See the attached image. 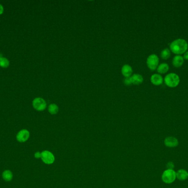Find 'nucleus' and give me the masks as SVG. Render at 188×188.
Segmentation results:
<instances>
[{
  "mask_svg": "<svg viewBox=\"0 0 188 188\" xmlns=\"http://www.w3.org/2000/svg\"><path fill=\"white\" fill-rule=\"evenodd\" d=\"M188 42L183 39L175 40L169 45L171 50L178 55L185 53L188 49Z\"/></svg>",
  "mask_w": 188,
  "mask_h": 188,
  "instance_id": "obj_1",
  "label": "nucleus"
},
{
  "mask_svg": "<svg viewBox=\"0 0 188 188\" xmlns=\"http://www.w3.org/2000/svg\"><path fill=\"white\" fill-rule=\"evenodd\" d=\"M165 82L168 87L172 88L177 87L179 83V77L176 73H169L165 78Z\"/></svg>",
  "mask_w": 188,
  "mask_h": 188,
  "instance_id": "obj_2",
  "label": "nucleus"
},
{
  "mask_svg": "<svg viewBox=\"0 0 188 188\" xmlns=\"http://www.w3.org/2000/svg\"><path fill=\"white\" fill-rule=\"evenodd\" d=\"M176 172L173 169H167L163 171L162 179L166 184H171L176 179Z\"/></svg>",
  "mask_w": 188,
  "mask_h": 188,
  "instance_id": "obj_3",
  "label": "nucleus"
},
{
  "mask_svg": "<svg viewBox=\"0 0 188 188\" xmlns=\"http://www.w3.org/2000/svg\"><path fill=\"white\" fill-rule=\"evenodd\" d=\"M159 63V59L158 56L155 54H152L147 57L146 64L148 68L151 70H154L156 69Z\"/></svg>",
  "mask_w": 188,
  "mask_h": 188,
  "instance_id": "obj_4",
  "label": "nucleus"
},
{
  "mask_svg": "<svg viewBox=\"0 0 188 188\" xmlns=\"http://www.w3.org/2000/svg\"><path fill=\"white\" fill-rule=\"evenodd\" d=\"M33 106L37 111H43L46 109L47 104L45 100L42 98H36L33 101Z\"/></svg>",
  "mask_w": 188,
  "mask_h": 188,
  "instance_id": "obj_5",
  "label": "nucleus"
},
{
  "mask_svg": "<svg viewBox=\"0 0 188 188\" xmlns=\"http://www.w3.org/2000/svg\"><path fill=\"white\" fill-rule=\"evenodd\" d=\"M41 158L42 161L47 164H52L55 159L54 155L48 151H44L42 152Z\"/></svg>",
  "mask_w": 188,
  "mask_h": 188,
  "instance_id": "obj_6",
  "label": "nucleus"
},
{
  "mask_svg": "<svg viewBox=\"0 0 188 188\" xmlns=\"http://www.w3.org/2000/svg\"><path fill=\"white\" fill-rule=\"evenodd\" d=\"M30 136V132L28 130L26 129H23L20 130V132L17 134V140L20 142H24L28 140Z\"/></svg>",
  "mask_w": 188,
  "mask_h": 188,
  "instance_id": "obj_7",
  "label": "nucleus"
},
{
  "mask_svg": "<svg viewBox=\"0 0 188 188\" xmlns=\"http://www.w3.org/2000/svg\"><path fill=\"white\" fill-rule=\"evenodd\" d=\"M164 143L166 146L168 147H171V148L177 147L179 144L178 140L177 138L172 137V136L166 138L164 141Z\"/></svg>",
  "mask_w": 188,
  "mask_h": 188,
  "instance_id": "obj_8",
  "label": "nucleus"
},
{
  "mask_svg": "<svg viewBox=\"0 0 188 188\" xmlns=\"http://www.w3.org/2000/svg\"><path fill=\"white\" fill-rule=\"evenodd\" d=\"M163 81L162 76L159 74H154L151 77V82L152 83L156 86H159L162 84Z\"/></svg>",
  "mask_w": 188,
  "mask_h": 188,
  "instance_id": "obj_9",
  "label": "nucleus"
},
{
  "mask_svg": "<svg viewBox=\"0 0 188 188\" xmlns=\"http://www.w3.org/2000/svg\"><path fill=\"white\" fill-rule=\"evenodd\" d=\"M121 71L122 75L125 77H130L133 73V69L130 65L126 64L122 66Z\"/></svg>",
  "mask_w": 188,
  "mask_h": 188,
  "instance_id": "obj_10",
  "label": "nucleus"
},
{
  "mask_svg": "<svg viewBox=\"0 0 188 188\" xmlns=\"http://www.w3.org/2000/svg\"><path fill=\"white\" fill-rule=\"evenodd\" d=\"M176 177L181 181L185 180L188 179V172L183 169H179L176 172Z\"/></svg>",
  "mask_w": 188,
  "mask_h": 188,
  "instance_id": "obj_11",
  "label": "nucleus"
},
{
  "mask_svg": "<svg viewBox=\"0 0 188 188\" xmlns=\"http://www.w3.org/2000/svg\"><path fill=\"white\" fill-rule=\"evenodd\" d=\"M132 84L139 85L143 82L144 79L143 76L140 74H134L130 77Z\"/></svg>",
  "mask_w": 188,
  "mask_h": 188,
  "instance_id": "obj_12",
  "label": "nucleus"
},
{
  "mask_svg": "<svg viewBox=\"0 0 188 188\" xmlns=\"http://www.w3.org/2000/svg\"><path fill=\"white\" fill-rule=\"evenodd\" d=\"M173 65L176 68H180L182 66L184 63V58L180 55L174 56L172 61Z\"/></svg>",
  "mask_w": 188,
  "mask_h": 188,
  "instance_id": "obj_13",
  "label": "nucleus"
},
{
  "mask_svg": "<svg viewBox=\"0 0 188 188\" xmlns=\"http://www.w3.org/2000/svg\"><path fill=\"white\" fill-rule=\"evenodd\" d=\"M48 111L52 115H55L59 112V108L57 104L52 103L49 105L48 107Z\"/></svg>",
  "mask_w": 188,
  "mask_h": 188,
  "instance_id": "obj_14",
  "label": "nucleus"
},
{
  "mask_svg": "<svg viewBox=\"0 0 188 188\" xmlns=\"http://www.w3.org/2000/svg\"><path fill=\"white\" fill-rule=\"evenodd\" d=\"M168 70L169 65L166 63H162L160 64L157 68V72L161 74L166 73Z\"/></svg>",
  "mask_w": 188,
  "mask_h": 188,
  "instance_id": "obj_15",
  "label": "nucleus"
},
{
  "mask_svg": "<svg viewBox=\"0 0 188 188\" xmlns=\"http://www.w3.org/2000/svg\"><path fill=\"white\" fill-rule=\"evenodd\" d=\"M2 178L6 182H9L13 178V173L9 170H6L2 173Z\"/></svg>",
  "mask_w": 188,
  "mask_h": 188,
  "instance_id": "obj_16",
  "label": "nucleus"
},
{
  "mask_svg": "<svg viewBox=\"0 0 188 188\" xmlns=\"http://www.w3.org/2000/svg\"><path fill=\"white\" fill-rule=\"evenodd\" d=\"M170 56H171V51L167 48L164 49L161 53V57L164 60L169 59Z\"/></svg>",
  "mask_w": 188,
  "mask_h": 188,
  "instance_id": "obj_17",
  "label": "nucleus"
},
{
  "mask_svg": "<svg viewBox=\"0 0 188 188\" xmlns=\"http://www.w3.org/2000/svg\"><path fill=\"white\" fill-rule=\"evenodd\" d=\"M9 66V61L6 57H0V66L2 68H7Z\"/></svg>",
  "mask_w": 188,
  "mask_h": 188,
  "instance_id": "obj_18",
  "label": "nucleus"
},
{
  "mask_svg": "<svg viewBox=\"0 0 188 188\" xmlns=\"http://www.w3.org/2000/svg\"><path fill=\"white\" fill-rule=\"evenodd\" d=\"M124 83L126 85V86H130L132 84V81H131V78L130 77H126L124 79Z\"/></svg>",
  "mask_w": 188,
  "mask_h": 188,
  "instance_id": "obj_19",
  "label": "nucleus"
},
{
  "mask_svg": "<svg viewBox=\"0 0 188 188\" xmlns=\"http://www.w3.org/2000/svg\"><path fill=\"white\" fill-rule=\"evenodd\" d=\"M166 167L167 168V169H173V170L174 167V163H173L172 162H168L167 164Z\"/></svg>",
  "mask_w": 188,
  "mask_h": 188,
  "instance_id": "obj_20",
  "label": "nucleus"
},
{
  "mask_svg": "<svg viewBox=\"0 0 188 188\" xmlns=\"http://www.w3.org/2000/svg\"><path fill=\"white\" fill-rule=\"evenodd\" d=\"M34 156L36 158H40L41 157V153H40V152H37L34 154Z\"/></svg>",
  "mask_w": 188,
  "mask_h": 188,
  "instance_id": "obj_21",
  "label": "nucleus"
},
{
  "mask_svg": "<svg viewBox=\"0 0 188 188\" xmlns=\"http://www.w3.org/2000/svg\"><path fill=\"white\" fill-rule=\"evenodd\" d=\"M4 11V9H3V7L1 4H0V15L2 14Z\"/></svg>",
  "mask_w": 188,
  "mask_h": 188,
  "instance_id": "obj_22",
  "label": "nucleus"
},
{
  "mask_svg": "<svg viewBox=\"0 0 188 188\" xmlns=\"http://www.w3.org/2000/svg\"><path fill=\"white\" fill-rule=\"evenodd\" d=\"M184 59L185 60H188V51H186L184 55V57H183Z\"/></svg>",
  "mask_w": 188,
  "mask_h": 188,
  "instance_id": "obj_23",
  "label": "nucleus"
}]
</instances>
